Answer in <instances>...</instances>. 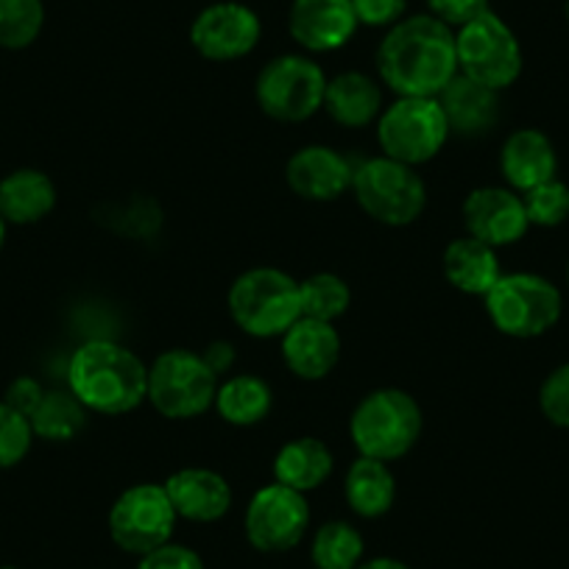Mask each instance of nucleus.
Returning <instances> with one entry per match:
<instances>
[{"instance_id":"32","label":"nucleus","mask_w":569,"mask_h":569,"mask_svg":"<svg viewBox=\"0 0 569 569\" xmlns=\"http://www.w3.org/2000/svg\"><path fill=\"white\" fill-rule=\"evenodd\" d=\"M34 445V430L23 413L0 402V469H12L29 456Z\"/></svg>"},{"instance_id":"7","label":"nucleus","mask_w":569,"mask_h":569,"mask_svg":"<svg viewBox=\"0 0 569 569\" xmlns=\"http://www.w3.org/2000/svg\"><path fill=\"white\" fill-rule=\"evenodd\" d=\"M352 193L360 210L386 227H410L427 207V188L416 168L375 157L355 168Z\"/></svg>"},{"instance_id":"21","label":"nucleus","mask_w":569,"mask_h":569,"mask_svg":"<svg viewBox=\"0 0 569 569\" xmlns=\"http://www.w3.org/2000/svg\"><path fill=\"white\" fill-rule=\"evenodd\" d=\"M441 268H445L447 282L467 297H486L502 277L495 246L483 243L472 234L456 238L447 246Z\"/></svg>"},{"instance_id":"9","label":"nucleus","mask_w":569,"mask_h":569,"mask_svg":"<svg viewBox=\"0 0 569 569\" xmlns=\"http://www.w3.org/2000/svg\"><path fill=\"white\" fill-rule=\"evenodd\" d=\"M218 377L190 349H168L149 369V402L166 419H196L216 405Z\"/></svg>"},{"instance_id":"42","label":"nucleus","mask_w":569,"mask_h":569,"mask_svg":"<svg viewBox=\"0 0 569 569\" xmlns=\"http://www.w3.org/2000/svg\"><path fill=\"white\" fill-rule=\"evenodd\" d=\"M567 282H569V266H567Z\"/></svg>"},{"instance_id":"22","label":"nucleus","mask_w":569,"mask_h":569,"mask_svg":"<svg viewBox=\"0 0 569 569\" xmlns=\"http://www.w3.org/2000/svg\"><path fill=\"white\" fill-rule=\"evenodd\" d=\"M325 109L338 126L363 129L382 114V92L371 76L360 70H347L336 79H327Z\"/></svg>"},{"instance_id":"27","label":"nucleus","mask_w":569,"mask_h":569,"mask_svg":"<svg viewBox=\"0 0 569 569\" xmlns=\"http://www.w3.org/2000/svg\"><path fill=\"white\" fill-rule=\"evenodd\" d=\"M90 410L73 391H46L42 402L31 413V430L46 441H73L84 430Z\"/></svg>"},{"instance_id":"37","label":"nucleus","mask_w":569,"mask_h":569,"mask_svg":"<svg viewBox=\"0 0 569 569\" xmlns=\"http://www.w3.org/2000/svg\"><path fill=\"white\" fill-rule=\"evenodd\" d=\"M42 397H46V388H42L34 377H18V380L7 388L3 402L12 410H18V413H23L26 419H31V413H34L37 405L42 402Z\"/></svg>"},{"instance_id":"20","label":"nucleus","mask_w":569,"mask_h":569,"mask_svg":"<svg viewBox=\"0 0 569 569\" xmlns=\"http://www.w3.org/2000/svg\"><path fill=\"white\" fill-rule=\"evenodd\" d=\"M558 157L552 140L539 129H517L500 151V173L517 193L539 188L556 179Z\"/></svg>"},{"instance_id":"24","label":"nucleus","mask_w":569,"mask_h":569,"mask_svg":"<svg viewBox=\"0 0 569 569\" xmlns=\"http://www.w3.org/2000/svg\"><path fill=\"white\" fill-rule=\"evenodd\" d=\"M332 452L321 439L305 436L293 439L277 452L273 458V483H282L293 491H308L325 486V480L332 475Z\"/></svg>"},{"instance_id":"15","label":"nucleus","mask_w":569,"mask_h":569,"mask_svg":"<svg viewBox=\"0 0 569 569\" xmlns=\"http://www.w3.org/2000/svg\"><path fill=\"white\" fill-rule=\"evenodd\" d=\"M352 0H293L288 31L308 53H330L347 46L358 31Z\"/></svg>"},{"instance_id":"14","label":"nucleus","mask_w":569,"mask_h":569,"mask_svg":"<svg viewBox=\"0 0 569 569\" xmlns=\"http://www.w3.org/2000/svg\"><path fill=\"white\" fill-rule=\"evenodd\" d=\"M463 227L467 234L495 246H511L530 229L522 193L511 188H478L463 201Z\"/></svg>"},{"instance_id":"29","label":"nucleus","mask_w":569,"mask_h":569,"mask_svg":"<svg viewBox=\"0 0 569 569\" xmlns=\"http://www.w3.org/2000/svg\"><path fill=\"white\" fill-rule=\"evenodd\" d=\"M299 293H302V319L316 321H336L352 305V291L338 273L321 271L313 277L299 282Z\"/></svg>"},{"instance_id":"39","label":"nucleus","mask_w":569,"mask_h":569,"mask_svg":"<svg viewBox=\"0 0 569 569\" xmlns=\"http://www.w3.org/2000/svg\"><path fill=\"white\" fill-rule=\"evenodd\" d=\"M358 569H410V567L405 561H399V558L377 556V558H369V561L360 563Z\"/></svg>"},{"instance_id":"31","label":"nucleus","mask_w":569,"mask_h":569,"mask_svg":"<svg viewBox=\"0 0 569 569\" xmlns=\"http://www.w3.org/2000/svg\"><path fill=\"white\" fill-rule=\"evenodd\" d=\"M522 201L530 227L552 229L561 227L569 218V188L558 179H550V182L522 193Z\"/></svg>"},{"instance_id":"36","label":"nucleus","mask_w":569,"mask_h":569,"mask_svg":"<svg viewBox=\"0 0 569 569\" xmlns=\"http://www.w3.org/2000/svg\"><path fill=\"white\" fill-rule=\"evenodd\" d=\"M360 26L369 29H391L408 12V0H352Z\"/></svg>"},{"instance_id":"23","label":"nucleus","mask_w":569,"mask_h":569,"mask_svg":"<svg viewBox=\"0 0 569 569\" xmlns=\"http://www.w3.org/2000/svg\"><path fill=\"white\" fill-rule=\"evenodd\" d=\"M57 207V184L37 168H20L0 179V216L14 227L42 221Z\"/></svg>"},{"instance_id":"19","label":"nucleus","mask_w":569,"mask_h":569,"mask_svg":"<svg viewBox=\"0 0 569 569\" xmlns=\"http://www.w3.org/2000/svg\"><path fill=\"white\" fill-rule=\"evenodd\" d=\"M439 103L450 134L467 137V140L489 134L500 120V92L478 84L463 73H456V79L439 92Z\"/></svg>"},{"instance_id":"33","label":"nucleus","mask_w":569,"mask_h":569,"mask_svg":"<svg viewBox=\"0 0 569 569\" xmlns=\"http://www.w3.org/2000/svg\"><path fill=\"white\" fill-rule=\"evenodd\" d=\"M539 408L550 425L569 430V363L552 369L541 382Z\"/></svg>"},{"instance_id":"35","label":"nucleus","mask_w":569,"mask_h":569,"mask_svg":"<svg viewBox=\"0 0 569 569\" xmlns=\"http://www.w3.org/2000/svg\"><path fill=\"white\" fill-rule=\"evenodd\" d=\"M137 569H204V561H201L199 552L190 550V547L168 541V545L140 556Z\"/></svg>"},{"instance_id":"30","label":"nucleus","mask_w":569,"mask_h":569,"mask_svg":"<svg viewBox=\"0 0 569 569\" xmlns=\"http://www.w3.org/2000/svg\"><path fill=\"white\" fill-rule=\"evenodd\" d=\"M46 26L42 0H0V48L23 51Z\"/></svg>"},{"instance_id":"4","label":"nucleus","mask_w":569,"mask_h":569,"mask_svg":"<svg viewBox=\"0 0 569 569\" xmlns=\"http://www.w3.org/2000/svg\"><path fill=\"white\" fill-rule=\"evenodd\" d=\"M421 408L402 388H377L352 410L349 433L360 456L377 461H399L421 436Z\"/></svg>"},{"instance_id":"25","label":"nucleus","mask_w":569,"mask_h":569,"mask_svg":"<svg viewBox=\"0 0 569 569\" xmlns=\"http://www.w3.org/2000/svg\"><path fill=\"white\" fill-rule=\"evenodd\" d=\"M343 497L358 517L380 519L397 500V478L386 461L360 456L343 480Z\"/></svg>"},{"instance_id":"12","label":"nucleus","mask_w":569,"mask_h":569,"mask_svg":"<svg viewBox=\"0 0 569 569\" xmlns=\"http://www.w3.org/2000/svg\"><path fill=\"white\" fill-rule=\"evenodd\" d=\"M310 528V506L302 491L282 483L262 486L246 506V539L260 552H288Z\"/></svg>"},{"instance_id":"8","label":"nucleus","mask_w":569,"mask_h":569,"mask_svg":"<svg viewBox=\"0 0 569 569\" xmlns=\"http://www.w3.org/2000/svg\"><path fill=\"white\" fill-rule=\"evenodd\" d=\"M327 76L305 53H284L260 70L254 84L257 107L277 123H302L325 107Z\"/></svg>"},{"instance_id":"13","label":"nucleus","mask_w":569,"mask_h":569,"mask_svg":"<svg viewBox=\"0 0 569 569\" xmlns=\"http://www.w3.org/2000/svg\"><path fill=\"white\" fill-rule=\"evenodd\" d=\"M262 37L254 9L238 0H221L201 9L190 26V42L210 62H234L249 57Z\"/></svg>"},{"instance_id":"40","label":"nucleus","mask_w":569,"mask_h":569,"mask_svg":"<svg viewBox=\"0 0 569 569\" xmlns=\"http://www.w3.org/2000/svg\"><path fill=\"white\" fill-rule=\"evenodd\" d=\"M7 227L9 223L3 221V216H0V249H3V243H7Z\"/></svg>"},{"instance_id":"17","label":"nucleus","mask_w":569,"mask_h":569,"mask_svg":"<svg viewBox=\"0 0 569 569\" xmlns=\"http://www.w3.org/2000/svg\"><path fill=\"white\" fill-rule=\"evenodd\" d=\"M162 486L171 497L177 517L188 519V522H218L232 508V486L227 483L223 475L212 472V469H179Z\"/></svg>"},{"instance_id":"26","label":"nucleus","mask_w":569,"mask_h":569,"mask_svg":"<svg viewBox=\"0 0 569 569\" xmlns=\"http://www.w3.org/2000/svg\"><path fill=\"white\" fill-rule=\"evenodd\" d=\"M227 425L232 427H254L260 421L268 419L273 408V393L271 386L266 380L254 375H234L227 377L223 382H218L216 405Z\"/></svg>"},{"instance_id":"6","label":"nucleus","mask_w":569,"mask_h":569,"mask_svg":"<svg viewBox=\"0 0 569 569\" xmlns=\"http://www.w3.org/2000/svg\"><path fill=\"white\" fill-rule=\"evenodd\" d=\"M450 140V126L439 98H397L377 118V142L382 157L402 166H425Z\"/></svg>"},{"instance_id":"28","label":"nucleus","mask_w":569,"mask_h":569,"mask_svg":"<svg viewBox=\"0 0 569 569\" xmlns=\"http://www.w3.org/2000/svg\"><path fill=\"white\" fill-rule=\"evenodd\" d=\"M363 536L343 519L321 525L310 545V558H313L316 569H358L363 563Z\"/></svg>"},{"instance_id":"16","label":"nucleus","mask_w":569,"mask_h":569,"mask_svg":"<svg viewBox=\"0 0 569 569\" xmlns=\"http://www.w3.org/2000/svg\"><path fill=\"white\" fill-rule=\"evenodd\" d=\"M355 168L330 146H305L284 166V182L305 201H336L352 188Z\"/></svg>"},{"instance_id":"38","label":"nucleus","mask_w":569,"mask_h":569,"mask_svg":"<svg viewBox=\"0 0 569 569\" xmlns=\"http://www.w3.org/2000/svg\"><path fill=\"white\" fill-rule=\"evenodd\" d=\"M201 358H204V363L210 366L212 375L221 380V377L234 366V347L229 341H212L210 347L201 352Z\"/></svg>"},{"instance_id":"1","label":"nucleus","mask_w":569,"mask_h":569,"mask_svg":"<svg viewBox=\"0 0 569 569\" xmlns=\"http://www.w3.org/2000/svg\"><path fill=\"white\" fill-rule=\"evenodd\" d=\"M380 81L399 98H439L456 79V31L433 14L402 18L377 48Z\"/></svg>"},{"instance_id":"34","label":"nucleus","mask_w":569,"mask_h":569,"mask_svg":"<svg viewBox=\"0 0 569 569\" xmlns=\"http://www.w3.org/2000/svg\"><path fill=\"white\" fill-rule=\"evenodd\" d=\"M486 12H491L489 0H427V14H433L452 31L483 18Z\"/></svg>"},{"instance_id":"10","label":"nucleus","mask_w":569,"mask_h":569,"mask_svg":"<svg viewBox=\"0 0 569 569\" xmlns=\"http://www.w3.org/2000/svg\"><path fill=\"white\" fill-rule=\"evenodd\" d=\"M458 73L502 92L522 76V46L511 26L495 12L456 31Z\"/></svg>"},{"instance_id":"11","label":"nucleus","mask_w":569,"mask_h":569,"mask_svg":"<svg viewBox=\"0 0 569 569\" xmlns=\"http://www.w3.org/2000/svg\"><path fill=\"white\" fill-rule=\"evenodd\" d=\"M177 511L162 483H137L109 508V536L129 556H146L168 545L177 530Z\"/></svg>"},{"instance_id":"41","label":"nucleus","mask_w":569,"mask_h":569,"mask_svg":"<svg viewBox=\"0 0 569 569\" xmlns=\"http://www.w3.org/2000/svg\"><path fill=\"white\" fill-rule=\"evenodd\" d=\"M0 569H18V567H0Z\"/></svg>"},{"instance_id":"5","label":"nucleus","mask_w":569,"mask_h":569,"mask_svg":"<svg viewBox=\"0 0 569 569\" xmlns=\"http://www.w3.org/2000/svg\"><path fill=\"white\" fill-rule=\"evenodd\" d=\"M491 325L508 338H539L558 325L563 299L550 279L539 273H502L486 293Z\"/></svg>"},{"instance_id":"18","label":"nucleus","mask_w":569,"mask_h":569,"mask_svg":"<svg viewBox=\"0 0 569 569\" xmlns=\"http://www.w3.org/2000/svg\"><path fill=\"white\" fill-rule=\"evenodd\" d=\"M341 358V336L330 321L299 319L282 336V360L299 380H325Z\"/></svg>"},{"instance_id":"3","label":"nucleus","mask_w":569,"mask_h":569,"mask_svg":"<svg viewBox=\"0 0 569 569\" xmlns=\"http://www.w3.org/2000/svg\"><path fill=\"white\" fill-rule=\"evenodd\" d=\"M229 316L251 338H282L302 319V293L291 273L251 268L229 288Z\"/></svg>"},{"instance_id":"2","label":"nucleus","mask_w":569,"mask_h":569,"mask_svg":"<svg viewBox=\"0 0 569 569\" xmlns=\"http://www.w3.org/2000/svg\"><path fill=\"white\" fill-rule=\"evenodd\" d=\"M68 388L92 413H129L149 397V366L123 343L98 338L73 352L68 363Z\"/></svg>"}]
</instances>
